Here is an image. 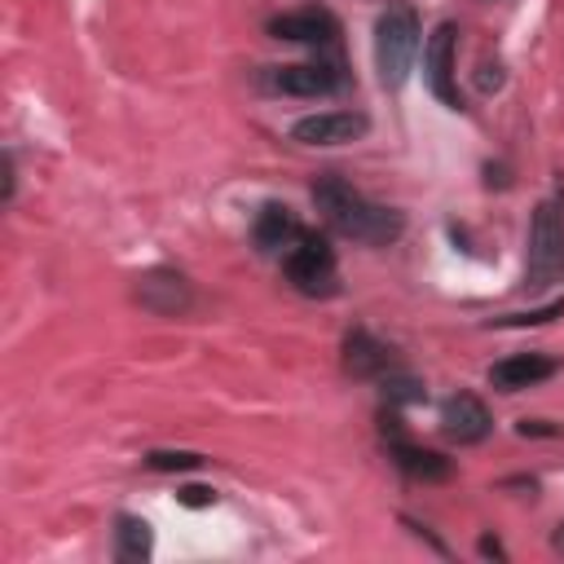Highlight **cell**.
<instances>
[{
    "label": "cell",
    "mask_w": 564,
    "mask_h": 564,
    "mask_svg": "<svg viewBox=\"0 0 564 564\" xmlns=\"http://www.w3.org/2000/svg\"><path fill=\"white\" fill-rule=\"evenodd\" d=\"M564 278V198H546L533 212L529 225V260H524V286L542 291Z\"/></svg>",
    "instance_id": "3"
},
{
    "label": "cell",
    "mask_w": 564,
    "mask_h": 564,
    "mask_svg": "<svg viewBox=\"0 0 564 564\" xmlns=\"http://www.w3.org/2000/svg\"><path fill=\"white\" fill-rule=\"evenodd\" d=\"M454 40H458L454 22H441V26L427 35V44H423V79H427V88H432V97H436L441 106L463 110L458 79H454Z\"/></svg>",
    "instance_id": "5"
},
{
    "label": "cell",
    "mask_w": 564,
    "mask_h": 564,
    "mask_svg": "<svg viewBox=\"0 0 564 564\" xmlns=\"http://www.w3.org/2000/svg\"><path fill=\"white\" fill-rule=\"evenodd\" d=\"M154 551V533L141 516H119V529H115V555L123 564H145Z\"/></svg>",
    "instance_id": "15"
},
{
    "label": "cell",
    "mask_w": 564,
    "mask_h": 564,
    "mask_svg": "<svg viewBox=\"0 0 564 564\" xmlns=\"http://www.w3.org/2000/svg\"><path fill=\"white\" fill-rule=\"evenodd\" d=\"M489 427H494V419H489V410H485L480 397L454 392V397L441 401V432H445L449 441H458V445H480V441L489 436Z\"/></svg>",
    "instance_id": "9"
},
{
    "label": "cell",
    "mask_w": 564,
    "mask_h": 564,
    "mask_svg": "<svg viewBox=\"0 0 564 564\" xmlns=\"http://www.w3.org/2000/svg\"><path fill=\"white\" fill-rule=\"evenodd\" d=\"M370 132V119L361 110H317L291 123V141L300 145H348Z\"/></svg>",
    "instance_id": "6"
},
{
    "label": "cell",
    "mask_w": 564,
    "mask_h": 564,
    "mask_svg": "<svg viewBox=\"0 0 564 564\" xmlns=\"http://www.w3.org/2000/svg\"><path fill=\"white\" fill-rule=\"evenodd\" d=\"M498 84H502V66H489V62H485V66H480V93H489V88H498Z\"/></svg>",
    "instance_id": "19"
},
{
    "label": "cell",
    "mask_w": 564,
    "mask_h": 564,
    "mask_svg": "<svg viewBox=\"0 0 564 564\" xmlns=\"http://www.w3.org/2000/svg\"><path fill=\"white\" fill-rule=\"evenodd\" d=\"M388 454H392V463L405 471V476H414V480H449V458H441V454H432V449H419V445H410V441H401V436H392L388 441Z\"/></svg>",
    "instance_id": "14"
},
{
    "label": "cell",
    "mask_w": 564,
    "mask_h": 564,
    "mask_svg": "<svg viewBox=\"0 0 564 564\" xmlns=\"http://www.w3.org/2000/svg\"><path fill=\"white\" fill-rule=\"evenodd\" d=\"M339 84H344V75L330 62H295V66L269 70V88L282 97H330Z\"/></svg>",
    "instance_id": "8"
},
{
    "label": "cell",
    "mask_w": 564,
    "mask_h": 564,
    "mask_svg": "<svg viewBox=\"0 0 564 564\" xmlns=\"http://www.w3.org/2000/svg\"><path fill=\"white\" fill-rule=\"evenodd\" d=\"M551 546H555V551H564V524H560V529L551 533Z\"/></svg>",
    "instance_id": "22"
},
{
    "label": "cell",
    "mask_w": 564,
    "mask_h": 564,
    "mask_svg": "<svg viewBox=\"0 0 564 564\" xmlns=\"http://www.w3.org/2000/svg\"><path fill=\"white\" fill-rule=\"evenodd\" d=\"M282 269H286V282L300 291V295H335L339 291V269H335V251L326 238L317 234H300L286 251H282Z\"/></svg>",
    "instance_id": "4"
},
{
    "label": "cell",
    "mask_w": 564,
    "mask_h": 564,
    "mask_svg": "<svg viewBox=\"0 0 564 564\" xmlns=\"http://www.w3.org/2000/svg\"><path fill=\"white\" fill-rule=\"evenodd\" d=\"M4 203H13V159L4 154V194H0Z\"/></svg>",
    "instance_id": "20"
},
{
    "label": "cell",
    "mask_w": 564,
    "mask_h": 564,
    "mask_svg": "<svg viewBox=\"0 0 564 564\" xmlns=\"http://www.w3.org/2000/svg\"><path fill=\"white\" fill-rule=\"evenodd\" d=\"M344 366H348V375H357V379H379V375H388L392 352H388L370 330L352 326V330L344 335Z\"/></svg>",
    "instance_id": "12"
},
{
    "label": "cell",
    "mask_w": 564,
    "mask_h": 564,
    "mask_svg": "<svg viewBox=\"0 0 564 564\" xmlns=\"http://www.w3.org/2000/svg\"><path fill=\"white\" fill-rule=\"evenodd\" d=\"M145 467L150 471H194V467H203V454H194V449H150Z\"/></svg>",
    "instance_id": "16"
},
{
    "label": "cell",
    "mask_w": 564,
    "mask_h": 564,
    "mask_svg": "<svg viewBox=\"0 0 564 564\" xmlns=\"http://www.w3.org/2000/svg\"><path fill=\"white\" fill-rule=\"evenodd\" d=\"M137 300H141L150 313L172 317V313H185V308H189L194 291H189V282H185L181 273H172V269H150V273L137 278Z\"/></svg>",
    "instance_id": "10"
},
{
    "label": "cell",
    "mask_w": 564,
    "mask_h": 564,
    "mask_svg": "<svg viewBox=\"0 0 564 564\" xmlns=\"http://www.w3.org/2000/svg\"><path fill=\"white\" fill-rule=\"evenodd\" d=\"M313 203H317L322 220L335 234H344L352 242H366V247H388L405 229V216L397 207H383V203L366 198L344 176H317L313 181Z\"/></svg>",
    "instance_id": "1"
},
{
    "label": "cell",
    "mask_w": 564,
    "mask_h": 564,
    "mask_svg": "<svg viewBox=\"0 0 564 564\" xmlns=\"http://www.w3.org/2000/svg\"><path fill=\"white\" fill-rule=\"evenodd\" d=\"M300 234H304V229L295 225L291 207H282V203H264L260 216H256V225H251V238H256L260 251H286Z\"/></svg>",
    "instance_id": "13"
},
{
    "label": "cell",
    "mask_w": 564,
    "mask_h": 564,
    "mask_svg": "<svg viewBox=\"0 0 564 564\" xmlns=\"http://www.w3.org/2000/svg\"><path fill=\"white\" fill-rule=\"evenodd\" d=\"M269 35H273V40H291V44L326 48V44H335L339 22H335L330 9H322V4H304V9H291V13L269 18Z\"/></svg>",
    "instance_id": "7"
},
{
    "label": "cell",
    "mask_w": 564,
    "mask_h": 564,
    "mask_svg": "<svg viewBox=\"0 0 564 564\" xmlns=\"http://www.w3.org/2000/svg\"><path fill=\"white\" fill-rule=\"evenodd\" d=\"M414 53H419V18L410 4H388L375 22V70H379V84L383 88H401L410 79V66H414Z\"/></svg>",
    "instance_id": "2"
},
{
    "label": "cell",
    "mask_w": 564,
    "mask_h": 564,
    "mask_svg": "<svg viewBox=\"0 0 564 564\" xmlns=\"http://www.w3.org/2000/svg\"><path fill=\"white\" fill-rule=\"evenodd\" d=\"M555 370H560V361L546 357V352H511V357H502V361L489 366V383L498 392H520V388H538Z\"/></svg>",
    "instance_id": "11"
},
{
    "label": "cell",
    "mask_w": 564,
    "mask_h": 564,
    "mask_svg": "<svg viewBox=\"0 0 564 564\" xmlns=\"http://www.w3.org/2000/svg\"><path fill=\"white\" fill-rule=\"evenodd\" d=\"M176 498H181L185 507H212V502H216V489H207V485H185V489H176Z\"/></svg>",
    "instance_id": "18"
},
{
    "label": "cell",
    "mask_w": 564,
    "mask_h": 564,
    "mask_svg": "<svg viewBox=\"0 0 564 564\" xmlns=\"http://www.w3.org/2000/svg\"><path fill=\"white\" fill-rule=\"evenodd\" d=\"M480 555H494V560H502L507 551H502V546H498L494 538H480Z\"/></svg>",
    "instance_id": "21"
},
{
    "label": "cell",
    "mask_w": 564,
    "mask_h": 564,
    "mask_svg": "<svg viewBox=\"0 0 564 564\" xmlns=\"http://www.w3.org/2000/svg\"><path fill=\"white\" fill-rule=\"evenodd\" d=\"M383 397L392 405H419V401H427V388L419 379H410V375H388L383 379Z\"/></svg>",
    "instance_id": "17"
}]
</instances>
